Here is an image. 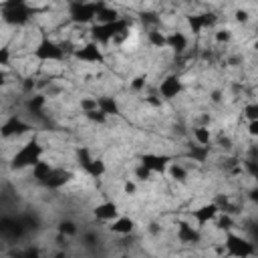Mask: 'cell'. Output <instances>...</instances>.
<instances>
[{"label":"cell","instance_id":"obj_27","mask_svg":"<svg viewBox=\"0 0 258 258\" xmlns=\"http://www.w3.org/2000/svg\"><path fill=\"white\" fill-rule=\"evenodd\" d=\"M234 19H236V23H240V24H246V23L250 21V14H248V10H244V8H238V10L234 12Z\"/></svg>","mask_w":258,"mask_h":258},{"label":"cell","instance_id":"obj_30","mask_svg":"<svg viewBox=\"0 0 258 258\" xmlns=\"http://www.w3.org/2000/svg\"><path fill=\"white\" fill-rule=\"evenodd\" d=\"M123 192H125L127 196H133V194L137 192V186H135L133 182H125V186H123Z\"/></svg>","mask_w":258,"mask_h":258},{"label":"cell","instance_id":"obj_9","mask_svg":"<svg viewBox=\"0 0 258 258\" xmlns=\"http://www.w3.org/2000/svg\"><path fill=\"white\" fill-rule=\"evenodd\" d=\"M93 214H95L97 220L111 222V220H115L119 216V210H117V204L115 202H103V204H99L97 208L93 210Z\"/></svg>","mask_w":258,"mask_h":258},{"label":"cell","instance_id":"obj_22","mask_svg":"<svg viewBox=\"0 0 258 258\" xmlns=\"http://www.w3.org/2000/svg\"><path fill=\"white\" fill-rule=\"evenodd\" d=\"M85 115H87V119H89V121H93V123H99V125H103V123H105L107 121V113L105 111H101L99 107L97 109H93V111H85Z\"/></svg>","mask_w":258,"mask_h":258},{"label":"cell","instance_id":"obj_24","mask_svg":"<svg viewBox=\"0 0 258 258\" xmlns=\"http://www.w3.org/2000/svg\"><path fill=\"white\" fill-rule=\"evenodd\" d=\"M59 232L65 234V236H75L79 230H77V224H75V222L65 220V222H61V224H59Z\"/></svg>","mask_w":258,"mask_h":258},{"label":"cell","instance_id":"obj_4","mask_svg":"<svg viewBox=\"0 0 258 258\" xmlns=\"http://www.w3.org/2000/svg\"><path fill=\"white\" fill-rule=\"evenodd\" d=\"M218 214H220V206H218L216 202H210V204L200 206L198 210H194V212H192V218L196 220L198 228H204L206 224H210V222H214Z\"/></svg>","mask_w":258,"mask_h":258},{"label":"cell","instance_id":"obj_23","mask_svg":"<svg viewBox=\"0 0 258 258\" xmlns=\"http://www.w3.org/2000/svg\"><path fill=\"white\" fill-rule=\"evenodd\" d=\"M232 30L230 28H220V30H216L214 32V41L218 43V45H228L230 41H232Z\"/></svg>","mask_w":258,"mask_h":258},{"label":"cell","instance_id":"obj_16","mask_svg":"<svg viewBox=\"0 0 258 258\" xmlns=\"http://www.w3.org/2000/svg\"><path fill=\"white\" fill-rule=\"evenodd\" d=\"M53 174V167H50L47 162H37L32 165V178L39 180V182H47Z\"/></svg>","mask_w":258,"mask_h":258},{"label":"cell","instance_id":"obj_36","mask_svg":"<svg viewBox=\"0 0 258 258\" xmlns=\"http://www.w3.org/2000/svg\"><path fill=\"white\" fill-rule=\"evenodd\" d=\"M256 37H258V24H256Z\"/></svg>","mask_w":258,"mask_h":258},{"label":"cell","instance_id":"obj_19","mask_svg":"<svg viewBox=\"0 0 258 258\" xmlns=\"http://www.w3.org/2000/svg\"><path fill=\"white\" fill-rule=\"evenodd\" d=\"M214 222H216V228H218L220 232H230V230L234 228V218H232V214H230V212L218 214Z\"/></svg>","mask_w":258,"mask_h":258},{"label":"cell","instance_id":"obj_28","mask_svg":"<svg viewBox=\"0 0 258 258\" xmlns=\"http://www.w3.org/2000/svg\"><path fill=\"white\" fill-rule=\"evenodd\" d=\"M145 83H147L145 77H135V79L131 81V89H133V91H141V89H145Z\"/></svg>","mask_w":258,"mask_h":258},{"label":"cell","instance_id":"obj_13","mask_svg":"<svg viewBox=\"0 0 258 258\" xmlns=\"http://www.w3.org/2000/svg\"><path fill=\"white\" fill-rule=\"evenodd\" d=\"M28 127L21 121V119H16V117H12L10 121H6L4 125H2V137L6 140V137H10V135H21V133H24Z\"/></svg>","mask_w":258,"mask_h":258},{"label":"cell","instance_id":"obj_33","mask_svg":"<svg viewBox=\"0 0 258 258\" xmlns=\"http://www.w3.org/2000/svg\"><path fill=\"white\" fill-rule=\"evenodd\" d=\"M210 99H212L214 103H220V101H222V91H212Z\"/></svg>","mask_w":258,"mask_h":258},{"label":"cell","instance_id":"obj_8","mask_svg":"<svg viewBox=\"0 0 258 258\" xmlns=\"http://www.w3.org/2000/svg\"><path fill=\"white\" fill-rule=\"evenodd\" d=\"M135 228V222L131 218H125V216H117L115 220L109 222V232L117 234V236H129Z\"/></svg>","mask_w":258,"mask_h":258},{"label":"cell","instance_id":"obj_6","mask_svg":"<svg viewBox=\"0 0 258 258\" xmlns=\"http://www.w3.org/2000/svg\"><path fill=\"white\" fill-rule=\"evenodd\" d=\"M182 89H184L182 79L178 75H169L160 85V97L162 99H174V97H178L182 93Z\"/></svg>","mask_w":258,"mask_h":258},{"label":"cell","instance_id":"obj_3","mask_svg":"<svg viewBox=\"0 0 258 258\" xmlns=\"http://www.w3.org/2000/svg\"><path fill=\"white\" fill-rule=\"evenodd\" d=\"M34 57L41 61H61L65 57V48L55 45L53 41H43L34 50Z\"/></svg>","mask_w":258,"mask_h":258},{"label":"cell","instance_id":"obj_15","mask_svg":"<svg viewBox=\"0 0 258 258\" xmlns=\"http://www.w3.org/2000/svg\"><path fill=\"white\" fill-rule=\"evenodd\" d=\"M83 169H85V174H89L91 178H101L103 174H105V164H103L101 160H97V158H91L87 164L83 165Z\"/></svg>","mask_w":258,"mask_h":258},{"label":"cell","instance_id":"obj_10","mask_svg":"<svg viewBox=\"0 0 258 258\" xmlns=\"http://www.w3.org/2000/svg\"><path fill=\"white\" fill-rule=\"evenodd\" d=\"M200 228L198 226H190V224H180L178 228V240L184 244H196L200 242Z\"/></svg>","mask_w":258,"mask_h":258},{"label":"cell","instance_id":"obj_18","mask_svg":"<svg viewBox=\"0 0 258 258\" xmlns=\"http://www.w3.org/2000/svg\"><path fill=\"white\" fill-rule=\"evenodd\" d=\"M117 21H119V12L115 8H107L103 4L101 10L97 12V23H101V24H109V23H117Z\"/></svg>","mask_w":258,"mask_h":258},{"label":"cell","instance_id":"obj_17","mask_svg":"<svg viewBox=\"0 0 258 258\" xmlns=\"http://www.w3.org/2000/svg\"><path fill=\"white\" fill-rule=\"evenodd\" d=\"M147 43H149L153 48H164V47H167V34H164V32L158 30V28H151V30L147 32Z\"/></svg>","mask_w":258,"mask_h":258},{"label":"cell","instance_id":"obj_34","mask_svg":"<svg viewBox=\"0 0 258 258\" xmlns=\"http://www.w3.org/2000/svg\"><path fill=\"white\" fill-rule=\"evenodd\" d=\"M250 200H252V202H258V190H252V194H250Z\"/></svg>","mask_w":258,"mask_h":258},{"label":"cell","instance_id":"obj_11","mask_svg":"<svg viewBox=\"0 0 258 258\" xmlns=\"http://www.w3.org/2000/svg\"><path fill=\"white\" fill-rule=\"evenodd\" d=\"M141 164L147 165L153 174H162V171H165V167H167V158L165 156H156V153H145V156L141 158Z\"/></svg>","mask_w":258,"mask_h":258},{"label":"cell","instance_id":"obj_1","mask_svg":"<svg viewBox=\"0 0 258 258\" xmlns=\"http://www.w3.org/2000/svg\"><path fill=\"white\" fill-rule=\"evenodd\" d=\"M41 153L43 147L37 141H28L26 145H23V149L16 151V156L12 158V167H26V165H34L37 162H41Z\"/></svg>","mask_w":258,"mask_h":258},{"label":"cell","instance_id":"obj_25","mask_svg":"<svg viewBox=\"0 0 258 258\" xmlns=\"http://www.w3.org/2000/svg\"><path fill=\"white\" fill-rule=\"evenodd\" d=\"M244 117L248 119V121L258 119V103H248V105L244 107Z\"/></svg>","mask_w":258,"mask_h":258},{"label":"cell","instance_id":"obj_35","mask_svg":"<svg viewBox=\"0 0 258 258\" xmlns=\"http://www.w3.org/2000/svg\"><path fill=\"white\" fill-rule=\"evenodd\" d=\"M252 47H254V50H256V53H258V39L254 41V45H252Z\"/></svg>","mask_w":258,"mask_h":258},{"label":"cell","instance_id":"obj_5","mask_svg":"<svg viewBox=\"0 0 258 258\" xmlns=\"http://www.w3.org/2000/svg\"><path fill=\"white\" fill-rule=\"evenodd\" d=\"M226 252L232 254V256H248V254L254 252V248H252V244L248 242V240L228 232V236H226Z\"/></svg>","mask_w":258,"mask_h":258},{"label":"cell","instance_id":"obj_29","mask_svg":"<svg viewBox=\"0 0 258 258\" xmlns=\"http://www.w3.org/2000/svg\"><path fill=\"white\" fill-rule=\"evenodd\" d=\"M248 135L250 137H258V119H254V121H248Z\"/></svg>","mask_w":258,"mask_h":258},{"label":"cell","instance_id":"obj_21","mask_svg":"<svg viewBox=\"0 0 258 258\" xmlns=\"http://www.w3.org/2000/svg\"><path fill=\"white\" fill-rule=\"evenodd\" d=\"M167 171H169L171 180H176V182H186V178H188V169L182 164H171L167 167Z\"/></svg>","mask_w":258,"mask_h":258},{"label":"cell","instance_id":"obj_2","mask_svg":"<svg viewBox=\"0 0 258 258\" xmlns=\"http://www.w3.org/2000/svg\"><path fill=\"white\" fill-rule=\"evenodd\" d=\"M101 2H83V0H79V2H75L71 6V19L75 23H81V24H87L91 21L97 19V12L101 10Z\"/></svg>","mask_w":258,"mask_h":258},{"label":"cell","instance_id":"obj_31","mask_svg":"<svg viewBox=\"0 0 258 258\" xmlns=\"http://www.w3.org/2000/svg\"><path fill=\"white\" fill-rule=\"evenodd\" d=\"M218 143H220V147H224V149H230L232 147V140H230V137H224V135H220Z\"/></svg>","mask_w":258,"mask_h":258},{"label":"cell","instance_id":"obj_32","mask_svg":"<svg viewBox=\"0 0 258 258\" xmlns=\"http://www.w3.org/2000/svg\"><path fill=\"white\" fill-rule=\"evenodd\" d=\"M8 48H2V50H0V65H2V67H6L8 65Z\"/></svg>","mask_w":258,"mask_h":258},{"label":"cell","instance_id":"obj_12","mask_svg":"<svg viewBox=\"0 0 258 258\" xmlns=\"http://www.w3.org/2000/svg\"><path fill=\"white\" fill-rule=\"evenodd\" d=\"M167 47L180 55V53H184V50L188 48V37L184 32H180V30L171 32V34H167Z\"/></svg>","mask_w":258,"mask_h":258},{"label":"cell","instance_id":"obj_26","mask_svg":"<svg viewBox=\"0 0 258 258\" xmlns=\"http://www.w3.org/2000/svg\"><path fill=\"white\" fill-rule=\"evenodd\" d=\"M151 174H153V171H151L147 165H143V164H140V165L135 167V176L140 178V180H143V182H145V180H149V178H151Z\"/></svg>","mask_w":258,"mask_h":258},{"label":"cell","instance_id":"obj_7","mask_svg":"<svg viewBox=\"0 0 258 258\" xmlns=\"http://www.w3.org/2000/svg\"><path fill=\"white\" fill-rule=\"evenodd\" d=\"M75 55H77V59H81L85 63H103V53L99 48V43H95V41L81 47Z\"/></svg>","mask_w":258,"mask_h":258},{"label":"cell","instance_id":"obj_20","mask_svg":"<svg viewBox=\"0 0 258 258\" xmlns=\"http://www.w3.org/2000/svg\"><path fill=\"white\" fill-rule=\"evenodd\" d=\"M97 103H99V109L105 111L107 115H117L119 113V105H117V101L113 97H99Z\"/></svg>","mask_w":258,"mask_h":258},{"label":"cell","instance_id":"obj_14","mask_svg":"<svg viewBox=\"0 0 258 258\" xmlns=\"http://www.w3.org/2000/svg\"><path fill=\"white\" fill-rule=\"evenodd\" d=\"M192 135H194V141L198 145H206V147H210L212 143V133H210V127H206V125H198L192 129Z\"/></svg>","mask_w":258,"mask_h":258}]
</instances>
